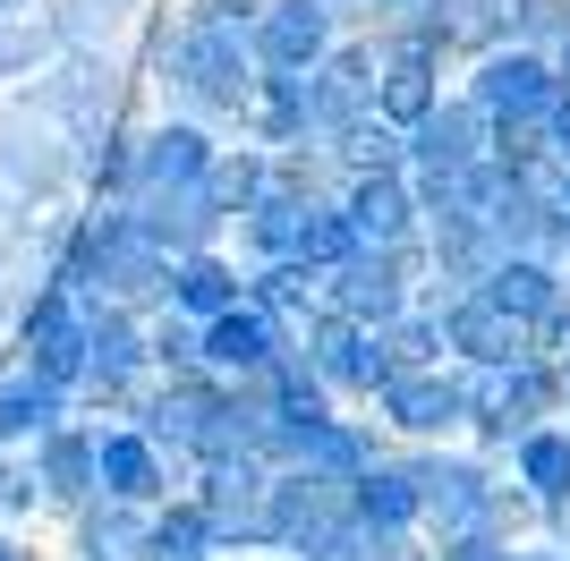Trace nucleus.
I'll use <instances>...</instances> for the list:
<instances>
[{
	"instance_id": "obj_1",
	"label": "nucleus",
	"mask_w": 570,
	"mask_h": 561,
	"mask_svg": "<svg viewBox=\"0 0 570 561\" xmlns=\"http://www.w3.org/2000/svg\"><path fill=\"white\" fill-rule=\"evenodd\" d=\"M0 561H9V553H0Z\"/></svg>"
}]
</instances>
